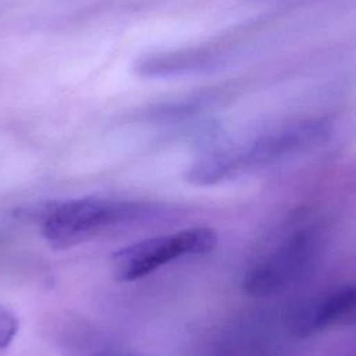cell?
<instances>
[{"instance_id":"obj_5","label":"cell","mask_w":356,"mask_h":356,"mask_svg":"<svg viewBox=\"0 0 356 356\" xmlns=\"http://www.w3.org/2000/svg\"><path fill=\"white\" fill-rule=\"evenodd\" d=\"M221 60V54L213 49H179L146 54L135 63L134 71L143 78L184 76L213 71Z\"/></svg>"},{"instance_id":"obj_7","label":"cell","mask_w":356,"mask_h":356,"mask_svg":"<svg viewBox=\"0 0 356 356\" xmlns=\"http://www.w3.org/2000/svg\"><path fill=\"white\" fill-rule=\"evenodd\" d=\"M18 332V320L13 312L0 306V349L7 348Z\"/></svg>"},{"instance_id":"obj_4","label":"cell","mask_w":356,"mask_h":356,"mask_svg":"<svg viewBox=\"0 0 356 356\" xmlns=\"http://www.w3.org/2000/svg\"><path fill=\"white\" fill-rule=\"evenodd\" d=\"M316 241L309 229L292 235L271 256L249 270L242 281L243 291L249 296L263 298L285 289L310 263Z\"/></svg>"},{"instance_id":"obj_1","label":"cell","mask_w":356,"mask_h":356,"mask_svg":"<svg viewBox=\"0 0 356 356\" xmlns=\"http://www.w3.org/2000/svg\"><path fill=\"white\" fill-rule=\"evenodd\" d=\"M143 206L135 202L79 197L46 206L40 214V232L58 250L70 249L96 235L136 218Z\"/></svg>"},{"instance_id":"obj_2","label":"cell","mask_w":356,"mask_h":356,"mask_svg":"<svg viewBox=\"0 0 356 356\" xmlns=\"http://www.w3.org/2000/svg\"><path fill=\"white\" fill-rule=\"evenodd\" d=\"M217 242V232L209 227H192L142 239L113 254L114 277L121 282L136 281L175 259L207 254L214 250Z\"/></svg>"},{"instance_id":"obj_3","label":"cell","mask_w":356,"mask_h":356,"mask_svg":"<svg viewBox=\"0 0 356 356\" xmlns=\"http://www.w3.org/2000/svg\"><path fill=\"white\" fill-rule=\"evenodd\" d=\"M331 135L327 120L300 121L254 139L241 152H224L228 177L243 170L261 168L324 143Z\"/></svg>"},{"instance_id":"obj_6","label":"cell","mask_w":356,"mask_h":356,"mask_svg":"<svg viewBox=\"0 0 356 356\" xmlns=\"http://www.w3.org/2000/svg\"><path fill=\"white\" fill-rule=\"evenodd\" d=\"M355 303V286L352 284L342 285L299 309L293 316V330L298 335L306 337L345 321L353 314Z\"/></svg>"}]
</instances>
